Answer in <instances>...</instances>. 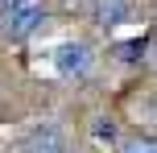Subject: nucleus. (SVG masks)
Segmentation results:
<instances>
[{
	"label": "nucleus",
	"instance_id": "0eeeda50",
	"mask_svg": "<svg viewBox=\"0 0 157 153\" xmlns=\"http://www.w3.org/2000/svg\"><path fill=\"white\" fill-rule=\"evenodd\" d=\"M124 153H157V141H128Z\"/></svg>",
	"mask_w": 157,
	"mask_h": 153
},
{
	"label": "nucleus",
	"instance_id": "7ed1b4c3",
	"mask_svg": "<svg viewBox=\"0 0 157 153\" xmlns=\"http://www.w3.org/2000/svg\"><path fill=\"white\" fill-rule=\"evenodd\" d=\"M25 153H66V132L58 128V124H41V128H33L29 137H25Z\"/></svg>",
	"mask_w": 157,
	"mask_h": 153
},
{
	"label": "nucleus",
	"instance_id": "20e7f679",
	"mask_svg": "<svg viewBox=\"0 0 157 153\" xmlns=\"http://www.w3.org/2000/svg\"><path fill=\"white\" fill-rule=\"evenodd\" d=\"M95 21H99L103 29H116V25L132 21V0H99V8H95Z\"/></svg>",
	"mask_w": 157,
	"mask_h": 153
},
{
	"label": "nucleus",
	"instance_id": "f03ea898",
	"mask_svg": "<svg viewBox=\"0 0 157 153\" xmlns=\"http://www.w3.org/2000/svg\"><path fill=\"white\" fill-rule=\"evenodd\" d=\"M91 66H95V54L83 41H62V46L54 50V71L62 75V79H87Z\"/></svg>",
	"mask_w": 157,
	"mask_h": 153
},
{
	"label": "nucleus",
	"instance_id": "f257e3e1",
	"mask_svg": "<svg viewBox=\"0 0 157 153\" xmlns=\"http://www.w3.org/2000/svg\"><path fill=\"white\" fill-rule=\"evenodd\" d=\"M41 21H46L41 0H13V4L4 8V17H0V29H4L13 41H21V37H29Z\"/></svg>",
	"mask_w": 157,
	"mask_h": 153
},
{
	"label": "nucleus",
	"instance_id": "423d86ee",
	"mask_svg": "<svg viewBox=\"0 0 157 153\" xmlns=\"http://www.w3.org/2000/svg\"><path fill=\"white\" fill-rule=\"evenodd\" d=\"M95 141H108L112 145V141H116V124L112 120H95Z\"/></svg>",
	"mask_w": 157,
	"mask_h": 153
},
{
	"label": "nucleus",
	"instance_id": "6e6552de",
	"mask_svg": "<svg viewBox=\"0 0 157 153\" xmlns=\"http://www.w3.org/2000/svg\"><path fill=\"white\" fill-rule=\"evenodd\" d=\"M8 4H13V0H8Z\"/></svg>",
	"mask_w": 157,
	"mask_h": 153
},
{
	"label": "nucleus",
	"instance_id": "39448f33",
	"mask_svg": "<svg viewBox=\"0 0 157 153\" xmlns=\"http://www.w3.org/2000/svg\"><path fill=\"white\" fill-rule=\"evenodd\" d=\"M116 58H120V62H136V58H145V37L120 41V46H116Z\"/></svg>",
	"mask_w": 157,
	"mask_h": 153
}]
</instances>
